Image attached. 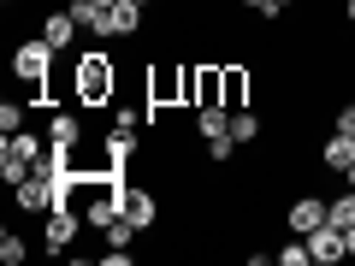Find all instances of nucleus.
I'll return each instance as SVG.
<instances>
[{
	"label": "nucleus",
	"mask_w": 355,
	"mask_h": 266,
	"mask_svg": "<svg viewBox=\"0 0 355 266\" xmlns=\"http://www.w3.org/2000/svg\"><path fill=\"white\" fill-rule=\"evenodd\" d=\"M53 60H60V48H53L48 36H24V42H12V77L24 83V95L30 101H53Z\"/></svg>",
	"instance_id": "obj_1"
},
{
	"label": "nucleus",
	"mask_w": 355,
	"mask_h": 266,
	"mask_svg": "<svg viewBox=\"0 0 355 266\" xmlns=\"http://www.w3.org/2000/svg\"><path fill=\"white\" fill-rule=\"evenodd\" d=\"M113 89H119V71L107 60V48H89L71 71V101L77 107H113Z\"/></svg>",
	"instance_id": "obj_2"
},
{
	"label": "nucleus",
	"mask_w": 355,
	"mask_h": 266,
	"mask_svg": "<svg viewBox=\"0 0 355 266\" xmlns=\"http://www.w3.org/2000/svg\"><path fill=\"white\" fill-rule=\"evenodd\" d=\"M77 225H83V213H77L71 202L48 207V213H42V242H48L53 254H65V249H71V237H77Z\"/></svg>",
	"instance_id": "obj_3"
},
{
	"label": "nucleus",
	"mask_w": 355,
	"mask_h": 266,
	"mask_svg": "<svg viewBox=\"0 0 355 266\" xmlns=\"http://www.w3.org/2000/svg\"><path fill=\"white\" fill-rule=\"evenodd\" d=\"M326 219H331V202H326V195H296V202L284 207V225H291L296 237H308V231H320Z\"/></svg>",
	"instance_id": "obj_4"
},
{
	"label": "nucleus",
	"mask_w": 355,
	"mask_h": 266,
	"mask_svg": "<svg viewBox=\"0 0 355 266\" xmlns=\"http://www.w3.org/2000/svg\"><path fill=\"white\" fill-rule=\"evenodd\" d=\"M125 219L137 231H148L154 219H160V195H154L148 184H125Z\"/></svg>",
	"instance_id": "obj_5"
},
{
	"label": "nucleus",
	"mask_w": 355,
	"mask_h": 266,
	"mask_svg": "<svg viewBox=\"0 0 355 266\" xmlns=\"http://www.w3.org/2000/svg\"><path fill=\"white\" fill-rule=\"evenodd\" d=\"M77 142H83V118L65 113V107H53V118H48V148H53V154H77Z\"/></svg>",
	"instance_id": "obj_6"
},
{
	"label": "nucleus",
	"mask_w": 355,
	"mask_h": 266,
	"mask_svg": "<svg viewBox=\"0 0 355 266\" xmlns=\"http://www.w3.org/2000/svg\"><path fill=\"white\" fill-rule=\"evenodd\" d=\"M71 18H77V30H83L89 42H113V12H107V6H95V0H71Z\"/></svg>",
	"instance_id": "obj_7"
},
{
	"label": "nucleus",
	"mask_w": 355,
	"mask_h": 266,
	"mask_svg": "<svg viewBox=\"0 0 355 266\" xmlns=\"http://www.w3.org/2000/svg\"><path fill=\"white\" fill-rule=\"evenodd\" d=\"M101 160H107V172H130V160H137V130L113 125L107 142H101Z\"/></svg>",
	"instance_id": "obj_8"
},
{
	"label": "nucleus",
	"mask_w": 355,
	"mask_h": 266,
	"mask_svg": "<svg viewBox=\"0 0 355 266\" xmlns=\"http://www.w3.org/2000/svg\"><path fill=\"white\" fill-rule=\"evenodd\" d=\"M42 36H48V42H53V48H60V53L71 48V42L83 36V30H77V18H71V6H53V12L42 18Z\"/></svg>",
	"instance_id": "obj_9"
},
{
	"label": "nucleus",
	"mask_w": 355,
	"mask_h": 266,
	"mask_svg": "<svg viewBox=\"0 0 355 266\" xmlns=\"http://www.w3.org/2000/svg\"><path fill=\"white\" fill-rule=\"evenodd\" d=\"M308 254H314V260H343V254H349V249H343V225L326 219L320 231H308Z\"/></svg>",
	"instance_id": "obj_10"
},
{
	"label": "nucleus",
	"mask_w": 355,
	"mask_h": 266,
	"mask_svg": "<svg viewBox=\"0 0 355 266\" xmlns=\"http://www.w3.org/2000/svg\"><path fill=\"white\" fill-rule=\"evenodd\" d=\"M219 95H225L231 113L249 107V65H219Z\"/></svg>",
	"instance_id": "obj_11"
},
{
	"label": "nucleus",
	"mask_w": 355,
	"mask_h": 266,
	"mask_svg": "<svg viewBox=\"0 0 355 266\" xmlns=\"http://www.w3.org/2000/svg\"><path fill=\"white\" fill-rule=\"evenodd\" d=\"M349 160H355V136L349 130H331L326 148H320V166H326V172H349Z\"/></svg>",
	"instance_id": "obj_12"
},
{
	"label": "nucleus",
	"mask_w": 355,
	"mask_h": 266,
	"mask_svg": "<svg viewBox=\"0 0 355 266\" xmlns=\"http://www.w3.org/2000/svg\"><path fill=\"white\" fill-rule=\"evenodd\" d=\"M196 136H202V142L231 136V107H196Z\"/></svg>",
	"instance_id": "obj_13"
},
{
	"label": "nucleus",
	"mask_w": 355,
	"mask_h": 266,
	"mask_svg": "<svg viewBox=\"0 0 355 266\" xmlns=\"http://www.w3.org/2000/svg\"><path fill=\"white\" fill-rule=\"evenodd\" d=\"M107 12H113V36H137L142 30V0H113Z\"/></svg>",
	"instance_id": "obj_14"
},
{
	"label": "nucleus",
	"mask_w": 355,
	"mask_h": 266,
	"mask_svg": "<svg viewBox=\"0 0 355 266\" xmlns=\"http://www.w3.org/2000/svg\"><path fill=\"white\" fill-rule=\"evenodd\" d=\"M261 113H249V107H237V113H231V136H237V148H254V142H261Z\"/></svg>",
	"instance_id": "obj_15"
},
{
	"label": "nucleus",
	"mask_w": 355,
	"mask_h": 266,
	"mask_svg": "<svg viewBox=\"0 0 355 266\" xmlns=\"http://www.w3.org/2000/svg\"><path fill=\"white\" fill-rule=\"evenodd\" d=\"M30 172H36V160H30V154H18L12 142H6V148H0V177H6V184H24Z\"/></svg>",
	"instance_id": "obj_16"
},
{
	"label": "nucleus",
	"mask_w": 355,
	"mask_h": 266,
	"mask_svg": "<svg viewBox=\"0 0 355 266\" xmlns=\"http://www.w3.org/2000/svg\"><path fill=\"white\" fill-rule=\"evenodd\" d=\"M272 260H279V266H308V260H314V254H308V237H296V231H291V242H284Z\"/></svg>",
	"instance_id": "obj_17"
},
{
	"label": "nucleus",
	"mask_w": 355,
	"mask_h": 266,
	"mask_svg": "<svg viewBox=\"0 0 355 266\" xmlns=\"http://www.w3.org/2000/svg\"><path fill=\"white\" fill-rule=\"evenodd\" d=\"M331 225H355V190L343 184V195H331Z\"/></svg>",
	"instance_id": "obj_18"
},
{
	"label": "nucleus",
	"mask_w": 355,
	"mask_h": 266,
	"mask_svg": "<svg viewBox=\"0 0 355 266\" xmlns=\"http://www.w3.org/2000/svg\"><path fill=\"white\" fill-rule=\"evenodd\" d=\"M130 242H137V225H130V219L119 213L113 225H107V249H130Z\"/></svg>",
	"instance_id": "obj_19"
},
{
	"label": "nucleus",
	"mask_w": 355,
	"mask_h": 266,
	"mask_svg": "<svg viewBox=\"0 0 355 266\" xmlns=\"http://www.w3.org/2000/svg\"><path fill=\"white\" fill-rule=\"evenodd\" d=\"M24 237H18V231H0V260H6V266H18V260H24Z\"/></svg>",
	"instance_id": "obj_20"
},
{
	"label": "nucleus",
	"mask_w": 355,
	"mask_h": 266,
	"mask_svg": "<svg viewBox=\"0 0 355 266\" xmlns=\"http://www.w3.org/2000/svg\"><path fill=\"white\" fill-rule=\"evenodd\" d=\"M0 130H6V136L24 130V107H18V101H0Z\"/></svg>",
	"instance_id": "obj_21"
},
{
	"label": "nucleus",
	"mask_w": 355,
	"mask_h": 266,
	"mask_svg": "<svg viewBox=\"0 0 355 266\" xmlns=\"http://www.w3.org/2000/svg\"><path fill=\"white\" fill-rule=\"evenodd\" d=\"M6 142H12L18 154H30V160H42V154H48V142H42V136H30V130H18V136H6Z\"/></svg>",
	"instance_id": "obj_22"
},
{
	"label": "nucleus",
	"mask_w": 355,
	"mask_h": 266,
	"mask_svg": "<svg viewBox=\"0 0 355 266\" xmlns=\"http://www.w3.org/2000/svg\"><path fill=\"white\" fill-rule=\"evenodd\" d=\"M142 118H148V107H113V125H125V130H137Z\"/></svg>",
	"instance_id": "obj_23"
},
{
	"label": "nucleus",
	"mask_w": 355,
	"mask_h": 266,
	"mask_svg": "<svg viewBox=\"0 0 355 266\" xmlns=\"http://www.w3.org/2000/svg\"><path fill=\"white\" fill-rule=\"evenodd\" d=\"M237 6H249V12L266 18V24H272V18H284V12H279V0H237Z\"/></svg>",
	"instance_id": "obj_24"
},
{
	"label": "nucleus",
	"mask_w": 355,
	"mask_h": 266,
	"mask_svg": "<svg viewBox=\"0 0 355 266\" xmlns=\"http://www.w3.org/2000/svg\"><path fill=\"white\" fill-rule=\"evenodd\" d=\"M331 130H349V136H355V101H343L338 113H331Z\"/></svg>",
	"instance_id": "obj_25"
},
{
	"label": "nucleus",
	"mask_w": 355,
	"mask_h": 266,
	"mask_svg": "<svg viewBox=\"0 0 355 266\" xmlns=\"http://www.w3.org/2000/svg\"><path fill=\"white\" fill-rule=\"evenodd\" d=\"M343 24H349V30H355V0H343Z\"/></svg>",
	"instance_id": "obj_26"
},
{
	"label": "nucleus",
	"mask_w": 355,
	"mask_h": 266,
	"mask_svg": "<svg viewBox=\"0 0 355 266\" xmlns=\"http://www.w3.org/2000/svg\"><path fill=\"white\" fill-rule=\"evenodd\" d=\"M343 249H349V254H355V225H343Z\"/></svg>",
	"instance_id": "obj_27"
},
{
	"label": "nucleus",
	"mask_w": 355,
	"mask_h": 266,
	"mask_svg": "<svg viewBox=\"0 0 355 266\" xmlns=\"http://www.w3.org/2000/svg\"><path fill=\"white\" fill-rule=\"evenodd\" d=\"M343 184H349V190H355V160H349V172H343Z\"/></svg>",
	"instance_id": "obj_28"
},
{
	"label": "nucleus",
	"mask_w": 355,
	"mask_h": 266,
	"mask_svg": "<svg viewBox=\"0 0 355 266\" xmlns=\"http://www.w3.org/2000/svg\"><path fill=\"white\" fill-rule=\"evenodd\" d=\"M284 6H296V0H279V12H284Z\"/></svg>",
	"instance_id": "obj_29"
},
{
	"label": "nucleus",
	"mask_w": 355,
	"mask_h": 266,
	"mask_svg": "<svg viewBox=\"0 0 355 266\" xmlns=\"http://www.w3.org/2000/svg\"><path fill=\"white\" fill-rule=\"evenodd\" d=\"M95 6H113V0H95Z\"/></svg>",
	"instance_id": "obj_30"
},
{
	"label": "nucleus",
	"mask_w": 355,
	"mask_h": 266,
	"mask_svg": "<svg viewBox=\"0 0 355 266\" xmlns=\"http://www.w3.org/2000/svg\"><path fill=\"white\" fill-rule=\"evenodd\" d=\"M6 6H18V0H6Z\"/></svg>",
	"instance_id": "obj_31"
}]
</instances>
